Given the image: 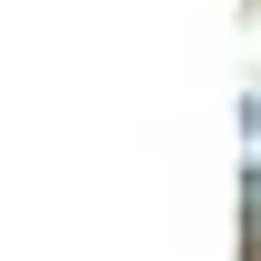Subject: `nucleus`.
Instances as JSON below:
<instances>
[{
    "instance_id": "f257e3e1",
    "label": "nucleus",
    "mask_w": 261,
    "mask_h": 261,
    "mask_svg": "<svg viewBox=\"0 0 261 261\" xmlns=\"http://www.w3.org/2000/svg\"><path fill=\"white\" fill-rule=\"evenodd\" d=\"M251 241H261V171H251Z\"/></svg>"
}]
</instances>
